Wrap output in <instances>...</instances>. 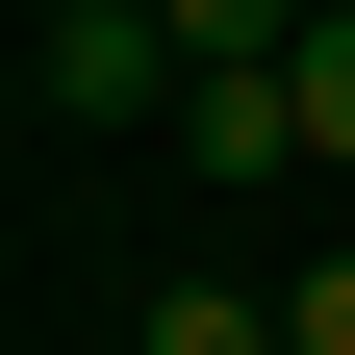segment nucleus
<instances>
[{
  "mask_svg": "<svg viewBox=\"0 0 355 355\" xmlns=\"http://www.w3.org/2000/svg\"><path fill=\"white\" fill-rule=\"evenodd\" d=\"M26 102H51V127H178L203 76H178V51H153V0H127V26H26Z\"/></svg>",
  "mask_w": 355,
  "mask_h": 355,
  "instance_id": "f257e3e1",
  "label": "nucleus"
},
{
  "mask_svg": "<svg viewBox=\"0 0 355 355\" xmlns=\"http://www.w3.org/2000/svg\"><path fill=\"white\" fill-rule=\"evenodd\" d=\"M178 153H203V178H279V153H304V102H279V76H203V102H178Z\"/></svg>",
  "mask_w": 355,
  "mask_h": 355,
  "instance_id": "f03ea898",
  "label": "nucleus"
},
{
  "mask_svg": "<svg viewBox=\"0 0 355 355\" xmlns=\"http://www.w3.org/2000/svg\"><path fill=\"white\" fill-rule=\"evenodd\" d=\"M127 355H279V304H229V279H178V304H153Z\"/></svg>",
  "mask_w": 355,
  "mask_h": 355,
  "instance_id": "7ed1b4c3",
  "label": "nucleus"
},
{
  "mask_svg": "<svg viewBox=\"0 0 355 355\" xmlns=\"http://www.w3.org/2000/svg\"><path fill=\"white\" fill-rule=\"evenodd\" d=\"M279 102H304V153L355 178V26H304V51H279Z\"/></svg>",
  "mask_w": 355,
  "mask_h": 355,
  "instance_id": "20e7f679",
  "label": "nucleus"
},
{
  "mask_svg": "<svg viewBox=\"0 0 355 355\" xmlns=\"http://www.w3.org/2000/svg\"><path fill=\"white\" fill-rule=\"evenodd\" d=\"M279 355H355V254H330V279H279Z\"/></svg>",
  "mask_w": 355,
  "mask_h": 355,
  "instance_id": "39448f33",
  "label": "nucleus"
},
{
  "mask_svg": "<svg viewBox=\"0 0 355 355\" xmlns=\"http://www.w3.org/2000/svg\"><path fill=\"white\" fill-rule=\"evenodd\" d=\"M26 26H127V0H26Z\"/></svg>",
  "mask_w": 355,
  "mask_h": 355,
  "instance_id": "423d86ee",
  "label": "nucleus"
},
{
  "mask_svg": "<svg viewBox=\"0 0 355 355\" xmlns=\"http://www.w3.org/2000/svg\"><path fill=\"white\" fill-rule=\"evenodd\" d=\"M330 203H355V178H330ZM330 254H355V229H330Z\"/></svg>",
  "mask_w": 355,
  "mask_h": 355,
  "instance_id": "0eeeda50",
  "label": "nucleus"
}]
</instances>
